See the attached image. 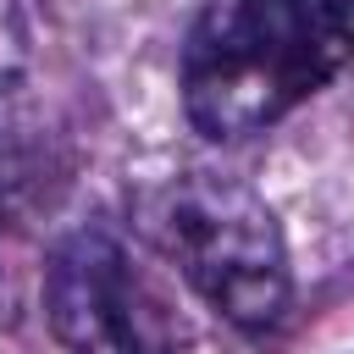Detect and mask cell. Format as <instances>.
Segmentation results:
<instances>
[{"label": "cell", "instance_id": "obj_2", "mask_svg": "<svg viewBox=\"0 0 354 354\" xmlns=\"http://www.w3.org/2000/svg\"><path fill=\"white\" fill-rule=\"evenodd\" d=\"M149 227L221 321L243 332H271L282 321L293 299L288 243L254 188L216 171H188L155 194Z\"/></svg>", "mask_w": 354, "mask_h": 354}, {"label": "cell", "instance_id": "obj_3", "mask_svg": "<svg viewBox=\"0 0 354 354\" xmlns=\"http://www.w3.org/2000/svg\"><path fill=\"white\" fill-rule=\"evenodd\" d=\"M44 315L66 354H183V326L116 232H72L44 271Z\"/></svg>", "mask_w": 354, "mask_h": 354}, {"label": "cell", "instance_id": "obj_1", "mask_svg": "<svg viewBox=\"0 0 354 354\" xmlns=\"http://www.w3.org/2000/svg\"><path fill=\"white\" fill-rule=\"evenodd\" d=\"M354 61V0H205L183 44V111L238 144L299 111Z\"/></svg>", "mask_w": 354, "mask_h": 354}]
</instances>
